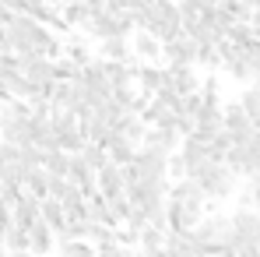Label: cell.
Returning a JSON list of instances; mask_svg holds the SVG:
<instances>
[{
	"instance_id": "52a82bcc",
	"label": "cell",
	"mask_w": 260,
	"mask_h": 257,
	"mask_svg": "<svg viewBox=\"0 0 260 257\" xmlns=\"http://www.w3.org/2000/svg\"><path fill=\"white\" fill-rule=\"evenodd\" d=\"M56 11L71 32H85L88 21H91V11L85 7V0H56Z\"/></svg>"
},
{
	"instance_id": "60d3db41",
	"label": "cell",
	"mask_w": 260,
	"mask_h": 257,
	"mask_svg": "<svg viewBox=\"0 0 260 257\" xmlns=\"http://www.w3.org/2000/svg\"><path fill=\"white\" fill-rule=\"evenodd\" d=\"M0 257H7V250H4V247H0Z\"/></svg>"
},
{
	"instance_id": "4dcf8cb0",
	"label": "cell",
	"mask_w": 260,
	"mask_h": 257,
	"mask_svg": "<svg viewBox=\"0 0 260 257\" xmlns=\"http://www.w3.org/2000/svg\"><path fill=\"white\" fill-rule=\"evenodd\" d=\"M60 53H63V56H71L74 64H85L88 56H91V49H88V43H85V39H67Z\"/></svg>"
},
{
	"instance_id": "8d00e7d4",
	"label": "cell",
	"mask_w": 260,
	"mask_h": 257,
	"mask_svg": "<svg viewBox=\"0 0 260 257\" xmlns=\"http://www.w3.org/2000/svg\"><path fill=\"white\" fill-rule=\"evenodd\" d=\"M250 28H253V32H260V7H253V11H250Z\"/></svg>"
},
{
	"instance_id": "7a4b0ae2",
	"label": "cell",
	"mask_w": 260,
	"mask_h": 257,
	"mask_svg": "<svg viewBox=\"0 0 260 257\" xmlns=\"http://www.w3.org/2000/svg\"><path fill=\"white\" fill-rule=\"evenodd\" d=\"M166 159H169V152H162V148H141L137 145V152H134V166L141 169V180H162L166 176ZM169 180V176H166Z\"/></svg>"
},
{
	"instance_id": "d6a6232c",
	"label": "cell",
	"mask_w": 260,
	"mask_h": 257,
	"mask_svg": "<svg viewBox=\"0 0 260 257\" xmlns=\"http://www.w3.org/2000/svg\"><path fill=\"white\" fill-rule=\"evenodd\" d=\"M95 257H123V247L120 243H109V247H99Z\"/></svg>"
},
{
	"instance_id": "cb8c5ba5",
	"label": "cell",
	"mask_w": 260,
	"mask_h": 257,
	"mask_svg": "<svg viewBox=\"0 0 260 257\" xmlns=\"http://www.w3.org/2000/svg\"><path fill=\"white\" fill-rule=\"evenodd\" d=\"M67 166H71V152H63V148H46V155H43V169L46 173L67 176Z\"/></svg>"
},
{
	"instance_id": "6da1fadb",
	"label": "cell",
	"mask_w": 260,
	"mask_h": 257,
	"mask_svg": "<svg viewBox=\"0 0 260 257\" xmlns=\"http://www.w3.org/2000/svg\"><path fill=\"white\" fill-rule=\"evenodd\" d=\"M229 218H232L229 247H232L236 254L246 250V247H260V212L257 208H236Z\"/></svg>"
},
{
	"instance_id": "7c38bea8",
	"label": "cell",
	"mask_w": 260,
	"mask_h": 257,
	"mask_svg": "<svg viewBox=\"0 0 260 257\" xmlns=\"http://www.w3.org/2000/svg\"><path fill=\"white\" fill-rule=\"evenodd\" d=\"M36 218H39V197H32V194H21V197L11 205V222H14V225L28 229Z\"/></svg>"
},
{
	"instance_id": "ac0fdd59",
	"label": "cell",
	"mask_w": 260,
	"mask_h": 257,
	"mask_svg": "<svg viewBox=\"0 0 260 257\" xmlns=\"http://www.w3.org/2000/svg\"><path fill=\"white\" fill-rule=\"evenodd\" d=\"M221 127L225 130H246V127H253V124H250V117H246V109L239 102H221Z\"/></svg>"
},
{
	"instance_id": "4fadbf2b",
	"label": "cell",
	"mask_w": 260,
	"mask_h": 257,
	"mask_svg": "<svg viewBox=\"0 0 260 257\" xmlns=\"http://www.w3.org/2000/svg\"><path fill=\"white\" fill-rule=\"evenodd\" d=\"M95 187H99V194H102V197H113V194H120V190H123L120 166H116V162H106L102 169H95Z\"/></svg>"
},
{
	"instance_id": "ba28073f",
	"label": "cell",
	"mask_w": 260,
	"mask_h": 257,
	"mask_svg": "<svg viewBox=\"0 0 260 257\" xmlns=\"http://www.w3.org/2000/svg\"><path fill=\"white\" fill-rule=\"evenodd\" d=\"M166 74H169V85H173L179 95L201 88V74H197L193 64H166Z\"/></svg>"
},
{
	"instance_id": "5bb4252c",
	"label": "cell",
	"mask_w": 260,
	"mask_h": 257,
	"mask_svg": "<svg viewBox=\"0 0 260 257\" xmlns=\"http://www.w3.org/2000/svg\"><path fill=\"white\" fill-rule=\"evenodd\" d=\"M102 74H106L109 88L134 85V67H130V56H127V60H102Z\"/></svg>"
},
{
	"instance_id": "2e32d148",
	"label": "cell",
	"mask_w": 260,
	"mask_h": 257,
	"mask_svg": "<svg viewBox=\"0 0 260 257\" xmlns=\"http://www.w3.org/2000/svg\"><path fill=\"white\" fill-rule=\"evenodd\" d=\"M39 218H43L46 225L56 233V229H63V222H67V215H63V205L56 201V197H39Z\"/></svg>"
},
{
	"instance_id": "9a60e30c",
	"label": "cell",
	"mask_w": 260,
	"mask_h": 257,
	"mask_svg": "<svg viewBox=\"0 0 260 257\" xmlns=\"http://www.w3.org/2000/svg\"><path fill=\"white\" fill-rule=\"evenodd\" d=\"M95 56H102V60H127L130 39L127 36H106V39H99V53Z\"/></svg>"
},
{
	"instance_id": "7402d4cb",
	"label": "cell",
	"mask_w": 260,
	"mask_h": 257,
	"mask_svg": "<svg viewBox=\"0 0 260 257\" xmlns=\"http://www.w3.org/2000/svg\"><path fill=\"white\" fill-rule=\"evenodd\" d=\"M4 250H7V254H14V250H28V229L7 222V225H4Z\"/></svg>"
},
{
	"instance_id": "4316f807",
	"label": "cell",
	"mask_w": 260,
	"mask_h": 257,
	"mask_svg": "<svg viewBox=\"0 0 260 257\" xmlns=\"http://www.w3.org/2000/svg\"><path fill=\"white\" fill-rule=\"evenodd\" d=\"M78 71H81V64H74L71 56H53V78H60V81H71V78H78Z\"/></svg>"
},
{
	"instance_id": "8992f818",
	"label": "cell",
	"mask_w": 260,
	"mask_h": 257,
	"mask_svg": "<svg viewBox=\"0 0 260 257\" xmlns=\"http://www.w3.org/2000/svg\"><path fill=\"white\" fill-rule=\"evenodd\" d=\"M193 53H197V43L183 32V36L162 43V64H193Z\"/></svg>"
},
{
	"instance_id": "603a6c76",
	"label": "cell",
	"mask_w": 260,
	"mask_h": 257,
	"mask_svg": "<svg viewBox=\"0 0 260 257\" xmlns=\"http://www.w3.org/2000/svg\"><path fill=\"white\" fill-rule=\"evenodd\" d=\"M85 240L99 250V247H109V243H116V236H113V225H106V222H88L85 229Z\"/></svg>"
},
{
	"instance_id": "836d02e7",
	"label": "cell",
	"mask_w": 260,
	"mask_h": 257,
	"mask_svg": "<svg viewBox=\"0 0 260 257\" xmlns=\"http://www.w3.org/2000/svg\"><path fill=\"white\" fill-rule=\"evenodd\" d=\"M7 222H11V205H7V201L0 197V229H4Z\"/></svg>"
},
{
	"instance_id": "ffe728a7",
	"label": "cell",
	"mask_w": 260,
	"mask_h": 257,
	"mask_svg": "<svg viewBox=\"0 0 260 257\" xmlns=\"http://www.w3.org/2000/svg\"><path fill=\"white\" fill-rule=\"evenodd\" d=\"M162 243H166V229H158V225H141V229H137V247H141V254L162 250Z\"/></svg>"
},
{
	"instance_id": "f35d334b",
	"label": "cell",
	"mask_w": 260,
	"mask_h": 257,
	"mask_svg": "<svg viewBox=\"0 0 260 257\" xmlns=\"http://www.w3.org/2000/svg\"><path fill=\"white\" fill-rule=\"evenodd\" d=\"M250 124H253V127L260 130V113H257V117H250Z\"/></svg>"
},
{
	"instance_id": "f1b7e54d",
	"label": "cell",
	"mask_w": 260,
	"mask_h": 257,
	"mask_svg": "<svg viewBox=\"0 0 260 257\" xmlns=\"http://www.w3.org/2000/svg\"><path fill=\"white\" fill-rule=\"evenodd\" d=\"M81 145H85V137H81V130L78 127H71V130H60L56 134V148H63V152H81Z\"/></svg>"
},
{
	"instance_id": "1f68e13d",
	"label": "cell",
	"mask_w": 260,
	"mask_h": 257,
	"mask_svg": "<svg viewBox=\"0 0 260 257\" xmlns=\"http://www.w3.org/2000/svg\"><path fill=\"white\" fill-rule=\"evenodd\" d=\"M21 194H25V187H21V183H4V180H0V197H4L7 205H14Z\"/></svg>"
},
{
	"instance_id": "9c48e42d",
	"label": "cell",
	"mask_w": 260,
	"mask_h": 257,
	"mask_svg": "<svg viewBox=\"0 0 260 257\" xmlns=\"http://www.w3.org/2000/svg\"><path fill=\"white\" fill-rule=\"evenodd\" d=\"M106 155H109V162H116V166H123V162H134V152H137V145H130L127 137L120 134V130H109L106 134Z\"/></svg>"
},
{
	"instance_id": "d590c367",
	"label": "cell",
	"mask_w": 260,
	"mask_h": 257,
	"mask_svg": "<svg viewBox=\"0 0 260 257\" xmlns=\"http://www.w3.org/2000/svg\"><path fill=\"white\" fill-rule=\"evenodd\" d=\"M250 208L260 212V187H253V183H250Z\"/></svg>"
},
{
	"instance_id": "f546056e",
	"label": "cell",
	"mask_w": 260,
	"mask_h": 257,
	"mask_svg": "<svg viewBox=\"0 0 260 257\" xmlns=\"http://www.w3.org/2000/svg\"><path fill=\"white\" fill-rule=\"evenodd\" d=\"M225 39L236 46H246L250 39H253V28H250V21H232L229 25V32H225Z\"/></svg>"
},
{
	"instance_id": "e0dca14e",
	"label": "cell",
	"mask_w": 260,
	"mask_h": 257,
	"mask_svg": "<svg viewBox=\"0 0 260 257\" xmlns=\"http://www.w3.org/2000/svg\"><path fill=\"white\" fill-rule=\"evenodd\" d=\"M0 141H11V145H25V141H32V134H28V117L4 120V124H0Z\"/></svg>"
},
{
	"instance_id": "277c9868",
	"label": "cell",
	"mask_w": 260,
	"mask_h": 257,
	"mask_svg": "<svg viewBox=\"0 0 260 257\" xmlns=\"http://www.w3.org/2000/svg\"><path fill=\"white\" fill-rule=\"evenodd\" d=\"M130 39V56L134 60H158L162 64V39L148 28H134L127 36Z\"/></svg>"
},
{
	"instance_id": "5b68a950",
	"label": "cell",
	"mask_w": 260,
	"mask_h": 257,
	"mask_svg": "<svg viewBox=\"0 0 260 257\" xmlns=\"http://www.w3.org/2000/svg\"><path fill=\"white\" fill-rule=\"evenodd\" d=\"M18 71L25 78L39 81V85H49L53 81V56H46V53H21L18 56Z\"/></svg>"
},
{
	"instance_id": "d6986e66",
	"label": "cell",
	"mask_w": 260,
	"mask_h": 257,
	"mask_svg": "<svg viewBox=\"0 0 260 257\" xmlns=\"http://www.w3.org/2000/svg\"><path fill=\"white\" fill-rule=\"evenodd\" d=\"M193 67H201V71H221L218 46H215V43H197V53H193Z\"/></svg>"
},
{
	"instance_id": "44dd1931",
	"label": "cell",
	"mask_w": 260,
	"mask_h": 257,
	"mask_svg": "<svg viewBox=\"0 0 260 257\" xmlns=\"http://www.w3.org/2000/svg\"><path fill=\"white\" fill-rule=\"evenodd\" d=\"M221 162L236 173V176H246V173H250V155H246V145H229V152H225V159H221Z\"/></svg>"
},
{
	"instance_id": "484cf974",
	"label": "cell",
	"mask_w": 260,
	"mask_h": 257,
	"mask_svg": "<svg viewBox=\"0 0 260 257\" xmlns=\"http://www.w3.org/2000/svg\"><path fill=\"white\" fill-rule=\"evenodd\" d=\"M21 187H25V194H32V197H46V194H49V190H46V169L43 166H39V169H28Z\"/></svg>"
},
{
	"instance_id": "30bf717a",
	"label": "cell",
	"mask_w": 260,
	"mask_h": 257,
	"mask_svg": "<svg viewBox=\"0 0 260 257\" xmlns=\"http://www.w3.org/2000/svg\"><path fill=\"white\" fill-rule=\"evenodd\" d=\"M28 250L32 254H53L56 250V236H53V229L46 225L43 218H36L28 225Z\"/></svg>"
},
{
	"instance_id": "74e56055",
	"label": "cell",
	"mask_w": 260,
	"mask_h": 257,
	"mask_svg": "<svg viewBox=\"0 0 260 257\" xmlns=\"http://www.w3.org/2000/svg\"><path fill=\"white\" fill-rule=\"evenodd\" d=\"M239 257H260V247H246V250H239Z\"/></svg>"
},
{
	"instance_id": "8fae6325",
	"label": "cell",
	"mask_w": 260,
	"mask_h": 257,
	"mask_svg": "<svg viewBox=\"0 0 260 257\" xmlns=\"http://www.w3.org/2000/svg\"><path fill=\"white\" fill-rule=\"evenodd\" d=\"M179 141H183V134H179L176 127H148L141 145H148V148H162V152H176Z\"/></svg>"
},
{
	"instance_id": "83f0119b",
	"label": "cell",
	"mask_w": 260,
	"mask_h": 257,
	"mask_svg": "<svg viewBox=\"0 0 260 257\" xmlns=\"http://www.w3.org/2000/svg\"><path fill=\"white\" fill-rule=\"evenodd\" d=\"M60 257H95V247L88 240H67V243H56Z\"/></svg>"
},
{
	"instance_id": "d4e9b609",
	"label": "cell",
	"mask_w": 260,
	"mask_h": 257,
	"mask_svg": "<svg viewBox=\"0 0 260 257\" xmlns=\"http://www.w3.org/2000/svg\"><path fill=\"white\" fill-rule=\"evenodd\" d=\"M43 148L36 145V141H25V145H18V162L25 166V169H39L43 166Z\"/></svg>"
},
{
	"instance_id": "e575fe53",
	"label": "cell",
	"mask_w": 260,
	"mask_h": 257,
	"mask_svg": "<svg viewBox=\"0 0 260 257\" xmlns=\"http://www.w3.org/2000/svg\"><path fill=\"white\" fill-rule=\"evenodd\" d=\"M11 18H14V11H11V7H7V4H4V0H0V25H7V21H11Z\"/></svg>"
},
{
	"instance_id": "3957f363",
	"label": "cell",
	"mask_w": 260,
	"mask_h": 257,
	"mask_svg": "<svg viewBox=\"0 0 260 257\" xmlns=\"http://www.w3.org/2000/svg\"><path fill=\"white\" fill-rule=\"evenodd\" d=\"M130 67H134V85L144 88V92H155L158 85L169 81V74H166V67L158 60H134L130 56Z\"/></svg>"
},
{
	"instance_id": "ab89813d",
	"label": "cell",
	"mask_w": 260,
	"mask_h": 257,
	"mask_svg": "<svg viewBox=\"0 0 260 257\" xmlns=\"http://www.w3.org/2000/svg\"><path fill=\"white\" fill-rule=\"evenodd\" d=\"M0 247H4V229H0Z\"/></svg>"
}]
</instances>
